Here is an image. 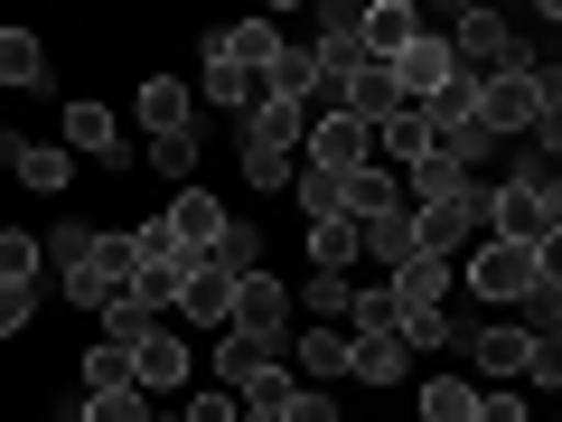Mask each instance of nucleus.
<instances>
[{
    "mask_svg": "<svg viewBox=\"0 0 562 422\" xmlns=\"http://www.w3.org/2000/svg\"><path fill=\"white\" fill-rule=\"evenodd\" d=\"M262 366H291V338H254V329H225V338H216V376H225V395H235L244 376H262Z\"/></svg>",
    "mask_w": 562,
    "mask_h": 422,
    "instance_id": "f3484780",
    "label": "nucleus"
},
{
    "mask_svg": "<svg viewBox=\"0 0 562 422\" xmlns=\"http://www.w3.org/2000/svg\"><path fill=\"white\" fill-rule=\"evenodd\" d=\"M469 357H479V376H487V385H506V376H525L535 338H525V329H479V338H469Z\"/></svg>",
    "mask_w": 562,
    "mask_h": 422,
    "instance_id": "393cba45",
    "label": "nucleus"
},
{
    "mask_svg": "<svg viewBox=\"0 0 562 422\" xmlns=\"http://www.w3.org/2000/svg\"><path fill=\"white\" fill-rule=\"evenodd\" d=\"M301 151H310V169L347 179V169H366V160H375V132H366L357 113H328V122H310V132H301Z\"/></svg>",
    "mask_w": 562,
    "mask_h": 422,
    "instance_id": "0eeeda50",
    "label": "nucleus"
},
{
    "mask_svg": "<svg viewBox=\"0 0 562 422\" xmlns=\"http://www.w3.org/2000/svg\"><path fill=\"white\" fill-rule=\"evenodd\" d=\"M140 122H150V141H169V132H198V95H188L179 76H150V85H140Z\"/></svg>",
    "mask_w": 562,
    "mask_h": 422,
    "instance_id": "a211bd4d",
    "label": "nucleus"
},
{
    "mask_svg": "<svg viewBox=\"0 0 562 422\" xmlns=\"http://www.w3.org/2000/svg\"><path fill=\"white\" fill-rule=\"evenodd\" d=\"M0 281H38V235L0 225Z\"/></svg>",
    "mask_w": 562,
    "mask_h": 422,
    "instance_id": "ea45409f",
    "label": "nucleus"
},
{
    "mask_svg": "<svg viewBox=\"0 0 562 422\" xmlns=\"http://www.w3.org/2000/svg\"><path fill=\"white\" fill-rule=\"evenodd\" d=\"M394 329H403L394 291H357V301H347V338H394Z\"/></svg>",
    "mask_w": 562,
    "mask_h": 422,
    "instance_id": "473e14b6",
    "label": "nucleus"
},
{
    "mask_svg": "<svg viewBox=\"0 0 562 422\" xmlns=\"http://www.w3.org/2000/svg\"><path fill=\"white\" fill-rule=\"evenodd\" d=\"M543 273H553V254H535V244H497L487 235L479 254H469V291H479V301H525Z\"/></svg>",
    "mask_w": 562,
    "mask_h": 422,
    "instance_id": "20e7f679",
    "label": "nucleus"
},
{
    "mask_svg": "<svg viewBox=\"0 0 562 422\" xmlns=\"http://www.w3.org/2000/svg\"><path fill=\"white\" fill-rule=\"evenodd\" d=\"M188 376H198V366H188V338H179V329H150V338L132 347V385H140L150 403H160V395H179Z\"/></svg>",
    "mask_w": 562,
    "mask_h": 422,
    "instance_id": "1a4fd4ad",
    "label": "nucleus"
},
{
    "mask_svg": "<svg viewBox=\"0 0 562 422\" xmlns=\"http://www.w3.org/2000/svg\"><path fill=\"white\" fill-rule=\"evenodd\" d=\"M272 57H281V29H272V20H235V29H206V66H244V76H262Z\"/></svg>",
    "mask_w": 562,
    "mask_h": 422,
    "instance_id": "ddd939ff",
    "label": "nucleus"
},
{
    "mask_svg": "<svg viewBox=\"0 0 562 422\" xmlns=\"http://www.w3.org/2000/svg\"><path fill=\"white\" fill-rule=\"evenodd\" d=\"M281 422H338V403H328V385H301V395L281 403Z\"/></svg>",
    "mask_w": 562,
    "mask_h": 422,
    "instance_id": "a18cd8bd",
    "label": "nucleus"
},
{
    "mask_svg": "<svg viewBox=\"0 0 562 422\" xmlns=\"http://www.w3.org/2000/svg\"><path fill=\"white\" fill-rule=\"evenodd\" d=\"M347 216H403V179H394V169H375V160H366V169H347Z\"/></svg>",
    "mask_w": 562,
    "mask_h": 422,
    "instance_id": "b1692460",
    "label": "nucleus"
},
{
    "mask_svg": "<svg viewBox=\"0 0 562 422\" xmlns=\"http://www.w3.org/2000/svg\"><path fill=\"white\" fill-rule=\"evenodd\" d=\"M150 169H169V179H188V169H198V132H169V141H150Z\"/></svg>",
    "mask_w": 562,
    "mask_h": 422,
    "instance_id": "37998d69",
    "label": "nucleus"
},
{
    "mask_svg": "<svg viewBox=\"0 0 562 422\" xmlns=\"http://www.w3.org/2000/svg\"><path fill=\"white\" fill-rule=\"evenodd\" d=\"M310 85H319L310 47H291V38H281V57L262 66V103H310Z\"/></svg>",
    "mask_w": 562,
    "mask_h": 422,
    "instance_id": "a878e982",
    "label": "nucleus"
},
{
    "mask_svg": "<svg viewBox=\"0 0 562 422\" xmlns=\"http://www.w3.org/2000/svg\"><path fill=\"white\" fill-rule=\"evenodd\" d=\"M422 422H479V385L469 376H431L422 385Z\"/></svg>",
    "mask_w": 562,
    "mask_h": 422,
    "instance_id": "c756f323",
    "label": "nucleus"
},
{
    "mask_svg": "<svg viewBox=\"0 0 562 422\" xmlns=\"http://www.w3.org/2000/svg\"><path fill=\"white\" fill-rule=\"evenodd\" d=\"M29 85H47L38 29H0V95H29Z\"/></svg>",
    "mask_w": 562,
    "mask_h": 422,
    "instance_id": "4be33fe9",
    "label": "nucleus"
},
{
    "mask_svg": "<svg viewBox=\"0 0 562 422\" xmlns=\"http://www.w3.org/2000/svg\"><path fill=\"white\" fill-rule=\"evenodd\" d=\"M291 366H301V385L347 376V329H291Z\"/></svg>",
    "mask_w": 562,
    "mask_h": 422,
    "instance_id": "412c9836",
    "label": "nucleus"
},
{
    "mask_svg": "<svg viewBox=\"0 0 562 422\" xmlns=\"http://www.w3.org/2000/svg\"><path fill=\"white\" fill-rule=\"evenodd\" d=\"M357 29H366V57L384 66V57H394V47L422 29V10H413V0H375V10H357Z\"/></svg>",
    "mask_w": 562,
    "mask_h": 422,
    "instance_id": "5701e85b",
    "label": "nucleus"
},
{
    "mask_svg": "<svg viewBox=\"0 0 562 422\" xmlns=\"http://www.w3.org/2000/svg\"><path fill=\"white\" fill-rule=\"evenodd\" d=\"M132 385V357L122 347H85V395H122Z\"/></svg>",
    "mask_w": 562,
    "mask_h": 422,
    "instance_id": "58836bf2",
    "label": "nucleus"
},
{
    "mask_svg": "<svg viewBox=\"0 0 562 422\" xmlns=\"http://www.w3.org/2000/svg\"><path fill=\"white\" fill-rule=\"evenodd\" d=\"M357 244H366V254H384V263H403V254H413V207H403V216H366Z\"/></svg>",
    "mask_w": 562,
    "mask_h": 422,
    "instance_id": "c9c22d12",
    "label": "nucleus"
},
{
    "mask_svg": "<svg viewBox=\"0 0 562 422\" xmlns=\"http://www.w3.org/2000/svg\"><path fill=\"white\" fill-rule=\"evenodd\" d=\"M179 310H188L198 329H235V273L198 263V273H188V291H179Z\"/></svg>",
    "mask_w": 562,
    "mask_h": 422,
    "instance_id": "6ab92c4d",
    "label": "nucleus"
},
{
    "mask_svg": "<svg viewBox=\"0 0 562 422\" xmlns=\"http://www.w3.org/2000/svg\"><path fill=\"white\" fill-rule=\"evenodd\" d=\"M150 329H169V320H150V310H132V301H113V310H103V320H94V347H122V357H132V347L150 338Z\"/></svg>",
    "mask_w": 562,
    "mask_h": 422,
    "instance_id": "2f4dec72",
    "label": "nucleus"
},
{
    "mask_svg": "<svg viewBox=\"0 0 562 422\" xmlns=\"http://www.w3.org/2000/svg\"><path fill=\"white\" fill-rule=\"evenodd\" d=\"M179 422H235V395H225V385H216V395H188Z\"/></svg>",
    "mask_w": 562,
    "mask_h": 422,
    "instance_id": "49530a36",
    "label": "nucleus"
},
{
    "mask_svg": "<svg viewBox=\"0 0 562 422\" xmlns=\"http://www.w3.org/2000/svg\"><path fill=\"white\" fill-rule=\"evenodd\" d=\"M0 169H20V188H38V198H66V188H76V160H66L57 141H20V132H0Z\"/></svg>",
    "mask_w": 562,
    "mask_h": 422,
    "instance_id": "6e6552de",
    "label": "nucleus"
},
{
    "mask_svg": "<svg viewBox=\"0 0 562 422\" xmlns=\"http://www.w3.org/2000/svg\"><path fill=\"white\" fill-rule=\"evenodd\" d=\"M422 151H431V132H422V113H413V103H394V113L375 122V169H394V179H403V169H413Z\"/></svg>",
    "mask_w": 562,
    "mask_h": 422,
    "instance_id": "aec40b11",
    "label": "nucleus"
},
{
    "mask_svg": "<svg viewBox=\"0 0 562 422\" xmlns=\"http://www.w3.org/2000/svg\"><path fill=\"white\" fill-rule=\"evenodd\" d=\"M291 395H301V376H291V366H262V376H244V385H235V422H254V413H281Z\"/></svg>",
    "mask_w": 562,
    "mask_h": 422,
    "instance_id": "cd10ccee",
    "label": "nucleus"
},
{
    "mask_svg": "<svg viewBox=\"0 0 562 422\" xmlns=\"http://www.w3.org/2000/svg\"><path fill=\"white\" fill-rule=\"evenodd\" d=\"M206 103H225V113H254V103H262V76H244V66H206Z\"/></svg>",
    "mask_w": 562,
    "mask_h": 422,
    "instance_id": "72a5a7b5",
    "label": "nucleus"
},
{
    "mask_svg": "<svg viewBox=\"0 0 562 422\" xmlns=\"http://www.w3.org/2000/svg\"><path fill=\"white\" fill-rule=\"evenodd\" d=\"M301 301H310V320H347L357 281H347V273H310V291H301Z\"/></svg>",
    "mask_w": 562,
    "mask_h": 422,
    "instance_id": "e433bc0d",
    "label": "nucleus"
},
{
    "mask_svg": "<svg viewBox=\"0 0 562 422\" xmlns=\"http://www.w3.org/2000/svg\"><path fill=\"white\" fill-rule=\"evenodd\" d=\"M384 291H394V310H403V320H413V310H450V263H431V254H403Z\"/></svg>",
    "mask_w": 562,
    "mask_h": 422,
    "instance_id": "dca6fc26",
    "label": "nucleus"
},
{
    "mask_svg": "<svg viewBox=\"0 0 562 422\" xmlns=\"http://www.w3.org/2000/svg\"><path fill=\"white\" fill-rule=\"evenodd\" d=\"M469 225H487V179H469L460 198H441V207H413V254L450 263L469 244Z\"/></svg>",
    "mask_w": 562,
    "mask_h": 422,
    "instance_id": "423d86ee",
    "label": "nucleus"
},
{
    "mask_svg": "<svg viewBox=\"0 0 562 422\" xmlns=\"http://www.w3.org/2000/svg\"><path fill=\"white\" fill-rule=\"evenodd\" d=\"M160 216H169V235H179L198 263L216 254V244H225V225H235V216H225V198H206V188H179V198H169Z\"/></svg>",
    "mask_w": 562,
    "mask_h": 422,
    "instance_id": "9b49d317",
    "label": "nucleus"
},
{
    "mask_svg": "<svg viewBox=\"0 0 562 422\" xmlns=\"http://www.w3.org/2000/svg\"><path fill=\"white\" fill-rule=\"evenodd\" d=\"M394 338H403V357H413V347H450V338H460V320H450V310H413Z\"/></svg>",
    "mask_w": 562,
    "mask_h": 422,
    "instance_id": "4c0bfd02",
    "label": "nucleus"
},
{
    "mask_svg": "<svg viewBox=\"0 0 562 422\" xmlns=\"http://www.w3.org/2000/svg\"><path fill=\"white\" fill-rule=\"evenodd\" d=\"M122 281H132V235H85V254H66V301L76 310H113Z\"/></svg>",
    "mask_w": 562,
    "mask_h": 422,
    "instance_id": "7ed1b4c3",
    "label": "nucleus"
},
{
    "mask_svg": "<svg viewBox=\"0 0 562 422\" xmlns=\"http://www.w3.org/2000/svg\"><path fill=\"white\" fill-rule=\"evenodd\" d=\"M235 329H254V338H291V291H281L262 263L235 281Z\"/></svg>",
    "mask_w": 562,
    "mask_h": 422,
    "instance_id": "f8f14e48",
    "label": "nucleus"
},
{
    "mask_svg": "<svg viewBox=\"0 0 562 422\" xmlns=\"http://www.w3.org/2000/svg\"><path fill=\"white\" fill-rule=\"evenodd\" d=\"M291 198H301L310 225H338L347 216V179H328V169H291Z\"/></svg>",
    "mask_w": 562,
    "mask_h": 422,
    "instance_id": "c85d7f7f",
    "label": "nucleus"
},
{
    "mask_svg": "<svg viewBox=\"0 0 562 422\" xmlns=\"http://www.w3.org/2000/svg\"><path fill=\"white\" fill-rule=\"evenodd\" d=\"M301 132H310L301 103H254V113L235 122V141H244V151H262V160H291V151H301Z\"/></svg>",
    "mask_w": 562,
    "mask_h": 422,
    "instance_id": "4468645a",
    "label": "nucleus"
},
{
    "mask_svg": "<svg viewBox=\"0 0 562 422\" xmlns=\"http://www.w3.org/2000/svg\"><path fill=\"white\" fill-rule=\"evenodd\" d=\"M150 413H160V403L140 395V385H122V395H85V403H76V422H150Z\"/></svg>",
    "mask_w": 562,
    "mask_h": 422,
    "instance_id": "f704fd0d",
    "label": "nucleus"
},
{
    "mask_svg": "<svg viewBox=\"0 0 562 422\" xmlns=\"http://www.w3.org/2000/svg\"><path fill=\"white\" fill-rule=\"evenodd\" d=\"M310 66H319V76H357V66H375L366 57V29H357V10H347V0H328L319 10V47H310Z\"/></svg>",
    "mask_w": 562,
    "mask_h": 422,
    "instance_id": "9d476101",
    "label": "nucleus"
},
{
    "mask_svg": "<svg viewBox=\"0 0 562 422\" xmlns=\"http://www.w3.org/2000/svg\"><path fill=\"white\" fill-rule=\"evenodd\" d=\"M244 188H291V160H262V151H244Z\"/></svg>",
    "mask_w": 562,
    "mask_h": 422,
    "instance_id": "de8ad7c7",
    "label": "nucleus"
},
{
    "mask_svg": "<svg viewBox=\"0 0 562 422\" xmlns=\"http://www.w3.org/2000/svg\"><path fill=\"white\" fill-rule=\"evenodd\" d=\"M384 76H394V103H413V113H422V103L441 95L460 66H450V38H441V29H413V38L384 57Z\"/></svg>",
    "mask_w": 562,
    "mask_h": 422,
    "instance_id": "39448f33",
    "label": "nucleus"
},
{
    "mask_svg": "<svg viewBox=\"0 0 562 422\" xmlns=\"http://www.w3.org/2000/svg\"><path fill=\"white\" fill-rule=\"evenodd\" d=\"M38 320V281H0V338H20Z\"/></svg>",
    "mask_w": 562,
    "mask_h": 422,
    "instance_id": "79ce46f5",
    "label": "nucleus"
},
{
    "mask_svg": "<svg viewBox=\"0 0 562 422\" xmlns=\"http://www.w3.org/2000/svg\"><path fill=\"white\" fill-rule=\"evenodd\" d=\"M150 422H179V413H150Z\"/></svg>",
    "mask_w": 562,
    "mask_h": 422,
    "instance_id": "09e8293b",
    "label": "nucleus"
},
{
    "mask_svg": "<svg viewBox=\"0 0 562 422\" xmlns=\"http://www.w3.org/2000/svg\"><path fill=\"white\" fill-rule=\"evenodd\" d=\"M479 132H535V122H553V76H535V66H497V76H479Z\"/></svg>",
    "mask_w": 562,
    "mask_h": 422,
    "instance_id": "f03ea898",
    "label": "nucleus"
},
{
    "mask_svg": "<svg viewBox=\"0 0 562 422\" xmlns=\"http://www.w3.org/2000/svg\"><path fill=\"white\" fill-rule=\"evenodd\" d=\"M535 403L516 395V385H479V422H525Z\"/></svg>",
    "mask_w": 562,
    "mask_h": 422,
    "instance_id": "c03bdc74",
    "label": "nucleus"
},
{
    "mask_svg": "<svg viewBox=\"0 0 562 422\" xmlns=\"http://www.w3.org/2000/svg\"><path fill=\"white\" fill-rule=\"evenodd\" d=\"M403 338H347V376L357 385H403Z\"/></svg>",
    "mask_w": 562,
    "mask_h": 422,
    "instance_id": "bb28decb",
    "label": "nucleus"
},
{
    "mask_svg": "<svg viewBox=\"0 0 562 422\" xmlns=\"http://www.w3.org/2000/svg\"><path fill=\"white\" fill-rule=\"evenodd\" d=\"M487 235L497 244H535V254H553L562 235V188L543 179V169H516V179L487 188Z\"/></svg>",
    "mask_w": 562,
    "mask_h": 422,
    "instance_id": "f257e3e1",
    "label": "nucleus"
},
{
    "mask_svg": "<svg viewBox=\"0 0 562 422\" xmlns=\"http://www.w3.org/2000/svg\"><path fill=\"white\" fill-rule=\"evenodd\" d=\"M254 254H262V235H254V225H225V244H216V254H206V263H216V273H254Z\"/></svg>",
    "mask_w": 562,
    "mask_h": 422,
    "instance_id": "a19ab883",
    "label": "nucleus"
},
{
    "mask_svg": "<svg viewBox=\"0 0 562 422\" xmlns=\"http://www.w3.org/2000/svg\"><path fill=\"white\" fill-rule=\"evenodd\" d=\"M366 244H357V216H338V225H310V273H347Z\"/></svg>",
    "mask_w": 562,
    "mask_h": 422,
    "instance_id": "7c9ffc66",
    "label": "nucleus"
},
{
    "mask_svg": "<svg viewBox=\"0 0 562 422\" xmlns=\"http://www.w3.org/2000/svg\"><path fill=\"white\" fill-rule=\"evenodd\" d=\"M57 151H66V160H103V169H113L122 160V122L103 113V103H66V141H57Z\"/></svg>",
    "mask_w": 562,
    "mask_h": 422,
    "instance_id": "2eb2a0df",
    "label": "nucleus"
}]
</instances>
